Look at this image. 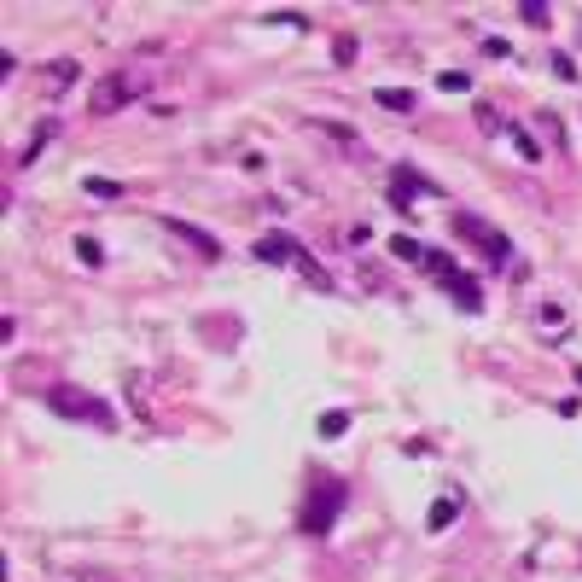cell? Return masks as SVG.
<instances>
[{"instance_id":"cell-10","label":"cell","mask_w":582,"mask_h":582,"mask_svg":"<svg viewBox=\"0 0 582 582\" xmlns=\"http://www.w3.org/2000/svg\"><path fill=\"white\" fill-rule=\"evenodd\" d=\"M53 134H58V122H53V117H47V122H41V129H35V140H30V146H23V157H18V164H35V152H41V146H47V140H53Z\"/></svg>"},{"instance_id":"cell-14","label":"cell","mask_w":582,"mask_h":582,"mask_svg":"<svg viewBox=\"0 0 582 582\" xmlns=\"http://www.w3.org/2000/svg\"><path fill=\"white\" fill-rule=\"evenodd\" d=\"M350 431V414H320V437H344Z\"/></svg>"},{"instance_id":"cell-9","label":"cell","mask_w":582,"mask_h":582,"mask_svg":"<svg viewBox=\"0 0 582 582\" xmlns=\"http://www.w3.org/2000/svg\"><path fill=\"white\" fill-rule=\"evenodd\" d=\"M373 99H379V105H385V111H414V105H419V99L407 94V88H379Z\"/></svg>"},{"instance_id":"cell-8","label":"cell","mask_w":582,"mask_h":582,"mask_svg":"<svg viewBox=\"0 0 582 582\" xmlns=\"http://www.w3.org/2000/svg\"><path fill=\"white\" fill-rule=\"evenodd\" d=\"M164 228H169V233H181V239H187V245H198V251H204V256H210V263H216V256H221V245H216V239H210V233H204V228H193V221H181V216H169V221H164Z\"/></svg>"},{"instance_id":"cell-4","label":"cell","mask_w":582,"mask_h":582,"mask_svg":"<svg viewBox=\"0 0 582 582\" xmlns=\"http://www.w3.org/2000/svg\"><path fill=\"white\" fill-rule=\"evenodd\" d=\"M47 407H53V414H65V419H82V425H111V407L94 402L88 390H70V385H53V390H47Z\"/></svg>"},{"instance_id":"cell-6","label":"cell","mask_w":582,"mask_h":582,"mask_svg":"<svg viewBox=\"0 0 582 582\" xmlns=\"http://www.w3.org/2000/svg\"><path fill=\"white\" fill-rule=\"evenodd\" d=\"M256 256L274 268H309V251L291 239V233H268V239H256Z\"/></svg>"},{"instance_id":"cell-15","label":"cell","mask_w":582,"mask_h":582,"mask_svg":"<svg viewBox=\"0 0 582 582\" xmlns=\"http://www.w3.org/2000/svg\"><path fill=\"white\" fill-rule=\"evenodd\" d=\"M76 256H82V263H88V268H99V263H105V251H99V239H76Z\"/></svg>"},{"instance_id":"cell-13","label":"cell","mask_w":582,"mask_h":582,"mask_svg":"<svg viewBox=\"0 0 582 582\" xmlns=\"http://www.w3.org/2000/svg\"><path fill=\"white\" fill-rule=\"evenodd\" d=\"M390 251H396V256H402V263H425V251H419V245H414V239H402V233H396V239H390Z\"/></svg>"},{"instance_id":"cell-11","label":"cell","mask_w":582,"mask_h":582,"mask_svg":"<svg viewBox=\"0 0 582 582\" xmlns=\"http://www.w3.org/2000/svg\"><path fill=\"white\" fill-rule=\"evenodd\" d=\"M454 513H461V501H454V495H449V501H437V506H431V530H449Z\"/></svg>"},{"instance_id":"cell-12","label":"cell","mask_w":582,"mask_h":582,"mask_svg":"<svg viewBox=\"0 0 582 582\" xmlns=\"http://www.w3.org/2000/svg\"><path fill=\"white\" fill-rule=\"evenodd\" d=\"M437 88H443V94H466V88H472V76H466V70H443Z\"/></svg>"},{"instance_id":"cell-17","label":"cell","mask_w":582,"mask_h":582,"mask_svg":"<svg viewBox=\"0 0 582 582\" xmlns=\"http://www.w3.org/2000/svg\"><path fill=\"white\" fill-rule=\"evenodd\" d=\"M518 18H524V23H548V6H542V0H524V6H518Z\"/></svg>"},{"instance_id":"cell-3","label":"cell","mask_w":582,"mask_h":582,"mask_svg":"<svg viewBox=\"0 0 582 582\" xmlns=\"http://www.w3.org/2000/svg\"><path fill=\"white\" fill-rule=\"evenodd\" d=\"M419 268H425V274L437 280V286L449 291V297H454V303H461V309H484V286H478L472 274H461V268H454V263H449V256H443V251H425V263H419Z\"/></svg>"},{"instance_id":"cell-5","label":"cell","mask_w":582,"mask_h":582,"mask_svg":"<svg viewBox=\"0 0 582 582\" xmlns=\"http://www.w3.org/2000/svg\"><path fill=\"white\" fill-rule=\"evenodd\" d=\"M454 233H461V239H472L489 263H506V256H513V239H506V233H495L489 221H478V216H454Z\"/></svg>"},{"instance_id":"cell-18","label":"cell","mask_w":582,"mask_h":582,"mask_svg":"<svg viewBox=\"0 0 582 582\" xmlns=\"http://www.w3.org/2000/svg\"><path fill=\"white\" fill-rule=\"evenodd\" d=\"M88 193H94V198H117L122 187H117V181H88Z\"/></svg>"},{"instance_id":"cell-16","label":"cell","mask_w":582,"mask_h":582,"mask_svg":"<svg viewBox=\"0 0 582 582\" xmlns=\"http://www.w3.org/2000/svg\"><path fill=\"white\" fill-rule=\"evenodd\" d=\"M70 82H76V58H58L53 65V88H70Z\"/></svg>"},{"instance_id":"cell-1","label":"cell","mask_w":582,"mask_h":582,"mask_svg":"<svg viewBox=\"0 0 582 582\" xmlns=\"http://www.w3.org/2000/svg\"><path fill=\"white\" fill-rule=\"evenodd\" d=\"M338 513H344V478H315L303 513H297V530H303V536H327V530L338 524Z\"/></svg>"},{"instance_id":"cell-7","label":"cell","mask_w":582,"mask_h":582,"mask_svg":"<svg viewBox=\"0 0 582 582\" xmlns=\"http://www.w3.org/2000/svg\"><path fill=\"white\" fill-rule=\"evenodd\" d=\"M425 193H437V181H431V175H419V169H407V164L390 169V204L396 210H407L414 198H425Z\"/></svg>"},{"instance_id":"cell-2","label":"cell","mask_w":582,"mask_h":582,"mask_svg":"<svg viewBox=\"0 0 582 582\" xmlns=\"http://www.w3.org/2000/svg\"><path fill=\"white\" fill-rule=\"evenodd\" d=\"M146 70H111L105 82H94V94H88V111L94 117H111V111H122L129 99H140L146 94Z\"/></svg>"}]
</instances>
